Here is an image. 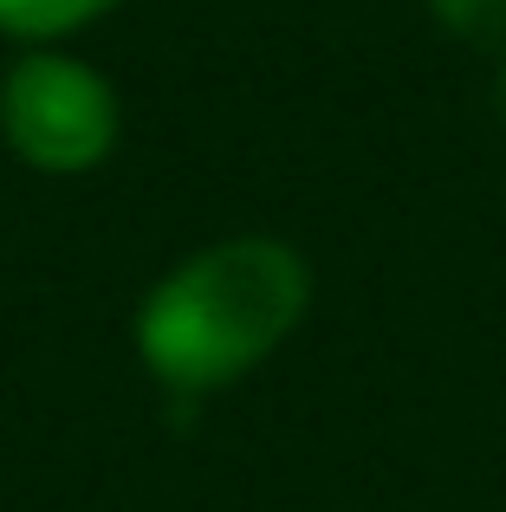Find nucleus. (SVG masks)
<instances>
[{
  "instance_id": "1",
  "label": "nucleus",
  "mask_w": 506,
  "mask_h": 512,
  "mask_svg": "<svg viewBox=\"0 0 506 512\" xmlns=\"http://www.w3.org/2000/svg\"><path fill=\"white\" fill-rule=\"evenodd\" d=\"M312 305L305 260L273 234H234L189 253L137 312V350L150 376L176 396L241 383L292 338Z\"/></svg>"
},
{
  "instance_id": "2",
  "label": "nucleus",
  "mask_w": 506,
  "mask_h": 512,
  "mask_svg": "<svg viewBox=\"0 0 506 512\" xmlns=\"http://www.w3.org/2000/svg\"><path fill=\"white\" fill-rule=\"evenodd\" d=\"M0 137L46 175H85L117 143V91L65 52H26L0 78Z\"/></svg>"
},
{
  "instance_id": "3",
  "label": "nucleus",
  "mask_w": 506,
  "mask_h": 512,
  "mask_svg": "<svg viewBox=\"0 0 506 512\" xmlns=\"http://www.w3.org/2000/svg\"><path fill=\"white\" fill-rule=\"evenodd\" d=\"M111 7H124V0H0V33L59 39V33H78V26L104 20Z\"/></svg>"
},
{
  "instance_id": "4",
  "label": "nucleus",
  "mask_w": 506,
  "mask_h": 512,
  "mask_svg": "<svg viewBox=\"0 0 506 512\" xmlns=\"http://www.w3.org/2000/svg\"><path fill=\"white\" fill-rule=\"evenodd\" d=\"M435 26L455 39H468V46L494 52V59H506V0H429Z\"/></svg>"
},
{
  "instance_id": "5",
  "label": "nucleus",
  "mask_w": 506,
  "mask_h": 512,
  "mask_svg": "<svg viewBox=\"0 0 506 512\" xmlns=\"http://www.w3.org/2000/svg\"><path fill=\"white\" fill-rule=\"evenodd\" d=\"M494 104H500V117H506V59H500V72H494Z\"/></svg>"
}]
</instances>
